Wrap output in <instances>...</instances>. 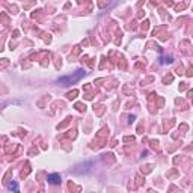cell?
Segmentation results:
<instances>
[{"mask_svg":"<svg viewBox=\"0 0 193 193\" xmlns=\"http://www.w3.org/2000/svg\"><path fill=\"white\" fill-rule=\"evenodd\" d=\"M47 181L50 184H59L60 183V175L59 174H50L47 177Z\"/></svg>","mask_w":193,"mask_h":193,"instance_id":"obj_2","label":"cell"},{"mask_svg":"<svg viewBox=\"0 0 193 193\" xmlns=\"http://www.w3.org/2000/svg\"><path fill=\"white\" fill-rule=\"evenodd\" d=\"M83 77H85V71H83V69H79V71L72 72V74H69V76L59 77V79L56 80V85L63 86V88H68V86H72V85H76L77 82H80Z\"/></svg>","mask_w":193,"mask_h":193,"instance_id":"obj_1","label":"cell"},{"mask_svg":"<svg viewBox=\"0 0 193 193\" xmlns=\"http://www.w3.org/2000/svg\"><path fill=\"white\" fill-rule=\"evenodd\" d=\"M8 187H9V189H11V190H12V189H14V190H15V192H17V190H18V184H17V181H12V183H9V184H8Z\"/></svg>","mask_w":193,"mask_h":193,"instance_id":"obj_3","label":"cell"}]
</instances>
